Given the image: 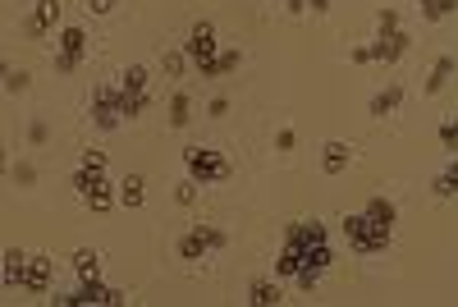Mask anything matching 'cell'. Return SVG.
Masks as SVG:
<instances>
[{"instance_id":"1","label":"cell","mask_w":458,"mask_h":307,"mask_svg":"<svg viewBox=\"0 0 458 307\" xmlns=\"http://www.w3.org/2000/svg\"><path fill=\"white\" fill-rule=\"evenodd\" d=\"M216 23H207V18H202V23H193V33H188V42H183V51H188V60L197 64V74L202 79H220V64H216Z\"/></svg>"},{"instance_id":"2","label":"cell","mask_w":458,"mask_h":307,"mask_svg":"<svg viewBox=\"0 0 458 307\" xmlns=\"http://www.w3.org/2000/svg\"><path fill=\"white\" fill-rule=\"evenodd\" d=\"M389 234H394V229L376 225L367 211H357V216H344V238L357 248V253H385V248H389Z\"/></svg>"},{"instance_id":"3","label":"cell","mask_w":458,"mask_h":307,"mask_svg":"<svg viewBox=\"0 0 458 307\" xmlns=\"http://www.w3.org/2000/svg\"><path fill=\"white\" fill-rule=\"evenodd\" d=\"M183 166H188V175L197 179V184H220V179H229V161L211 147H183Z\"/></svg>"},{"instance_id":"4","label":"cell","mask_w":458,"mask_h":307,"mask_svg":"<svg viewBox=\"0 0 458 307\" xmlns=\"http://www.w3.org/2000/svg\"><path fill=\"white\" fill-rule=\"evenodd\" d=\"M124 120H129V115H124V101H120V83L96 88L92 92V124H96V129H101V133H115Z\"/></svg>"},{"instance_id":"5","label":"cell","mask_w":458,"mask_h":307,"mask_svg":"<svg viewBox=\"0 0 458 307\" xmlns=\"http://www.w3.org/2000/svg\"><path fill=\"white\" fill-rule=\"evenodd\" d=\"M55 18H60V0H37V9L23 18V37H33V42H42L46 33L55 28Z\"/></svg>"},{"instance_id":"6","label":"cell","mask_w":458,"mask_h":307,"mask_svg":"<svg viewBox=\"0 0 458 307\" xmlns=\"http://www.w3.org/2000/svg\"><path fill=\"white\" fill-rule=\"evenodd\" d=\"M408 33H389V37H376V46H372V60H381V64H394V60H403L408 55Z\"/></svg>"},{"instance_id":"7","label":"cell","mask_w":458,"mask_h":307,"mask_svg":"<svg viewBox=\"0 0 458 307\" xmlns=\"http://www.w3.org/2000/svg\"><path fill=\"white\" fill-rule=\"evenodd\" d=\"M51 257H28V280H23V289L28 294H51Z\"/></svg>"},{"instance_id":"8","label":"cell","mask_w":458,"mask_h":307,"mask_svg":"<svg viewBox=\"0 0 458 307\" xmlns=\"http://www.w3.org/2000/svg\"><path fill=\"white\" fill-rule=\"evenodd\" d=\"M348 161H353V147H348V142H326V147H321V170H326V175H344L348 170Z\"/></svg>"},{"instance_id":"9","label":"cell","mask_w":458,"mask_h":307,"mask_svg":"<svg viewBox=\"0 0 458 307\" xmlns=\"http://www.w3.org/2000/svg\"><path fill=\"white\" fill-rule=\"evenodd\" d=\"M0 280H5V289H23V280H28V253L9 248L5 266H0Z\"/></svg>"},{"instance_id":"10","label":"cell","mask_w":458,"mask_h":307,"mask_svg":"<svg viewBox=\"0 0 458 307\" xmlns=\"http://www.w3.org/2000/svg\"><path fill=\"white\" fill-rule=\"evenodd\" d=\"M454 69H458V60H454V55H440V60H435L431 64V79H426V97H435V92H445V88H450V79H454Z\"/></svg>"},{"instance_id":"11","label":"cell","mask_w":458,"mask_h":307,"mask_svg":"<svg viewBox=\"0 0 458 307\" xmlns=\"http://www.w3.org/2000/svg\"><path fill=\"white\" fill-rule=\"evenodd\" d=\"M289 243H298V248L326 243V225L321 220H298V225H289Z\"/></svg>"},{"instance_id":"12","label":"cell","mask_w":458,"mask_h":307,"mask_svg":"<svg viewBox=\"0 0 458 307\" xmlns=\"http://www.w3.org/2000/svg\"><path fill=\"white\" fill-rule=\"evenodd\" d=\"M74 271H78V280H101V253H96V248H78Z\"/></svg>"},{"instance_id":"13","label":"cell","mask_w":458,"mask_h":307,"mask_svg":"<svg viewBox=\"0 0 458 307\" xmlns=\"http://www.w3.org/2000/svg\"><path fill=\"white\" fill-rule=\"evenodd\" d=\"M280 299H285V294H280L275 280H252V284H248V303H252V307H275Z\"/></svg>"},{"instance_id":"14","label":"cell","mask_w":458,"mask_h":307,"mask_svg":"<svg viewBox=\"0 0 458 307\" xmlns=\"http://www.w3.org/2000/svg\"><path fill=\"white\" fill-rule=\"evenodd\" d=\"M207 253H211V243H207V238H202V229L193 225L188 234L179 238V257H183V262H202V257H207Z\"/></svg>"},{"instance_id":"15","label":"cell","mask_w":458,"mask_h":307,"mask_svg":"<svg viewBox=\"0 0 458 307\" xmlns=\"http://www.w3.org/2000/svg\"><path fill=\"white\" fill-rule=\"evenodd\" d=\"M399 101H403V88H399V83H389L385 92H376V97H372V115H376V120H385V115L399 110Z\"/></svg>"},{"instance_id":"16","label":"cell","mask_w":458,"mask_h":307,"mask_svg":"<svg viewBox=\"0 0 458 307\" xmlns=\"http://www.w3.org/2000/svg\"><path fill=\"white\" fill-rule=\"evenodd\" d=\"M298 271H303V248L285 238V248H280V257H275V275H298Z\"/></svg>"},{"instance_id":"17","label":"cell","mask_w":458,"mask_h":307,"mask_svg":"<svg viewBox=\"0 0 458 307\" xmlns=\"http://www.w3.org/2000/svg\"><path fill=\"white\" fill-rule=\"evenodd\" d=\"M60 51L74 55V60L83 64V55H87V33H83V28H64V33H60Z\"/></svg>"},{"instance_id":"18","label":"cell","mask_w":458,"mask_h":307,"mask_svg":"<svg viewBox=\"0 0 458 307\" xmlns=\"http://www.w3.org/2000/svg\"><path fill=\"white\" fill-rule=\"evenodd\" d=\"M431 188H435V197H458V156L440 170V175H435Z\"/></svg>"},{"instance_id":"19","label":"cell","mask_w":458,"mask_h":307,"mask_svg":"<svg viewBox=\"0 0 458 307\" xmlns=\"http://www.w3.org/2000/svg\"><path fill=\"white\" fill-rule=\"evenodd\" d=\"M367 216L376 220V225H385V229H394V220H399V211H394V202L389 197H372L367 202Z\"/></svg>"},{"instance_id":"20","label":"cell","mask_w":458,"mask_h":307,"mask_svg":"<svg viewBox=\"0 0 458 307\" xmlns=\"http://www.w3.org/2000/svg\"><path fill=\"white\" fill-rule=\"evenodd\" d=\"M188 120H193L188 92H174V101H170V129H188Z\"/></svg>"},{"instance_id":"21","label":"cell","mask_w":458,"mask_h":307,"mask_svg":"<svg viewBox=\"0 0 458 307\" xmlns=\"http://www.w3.org/2000/svg\"><path fill=\"white\" fill-rule=\"evenodd\" d=\"M120 101H124V115H129V120H138V115H142V110H147V105H151L147 88H142V92H129V88H120Z\"/></svg>"},{"instance_id":"22","label":"cell","mask_w":458,"mask_h":307,"mask_svg":"<svg viewBox=\"0 0 458 307\" xmlns=\"http://www.w3.org/2000/svg\"><path fill=\"white\" fill-rule=\"evenodd\" d=\"M142 197H147V193H142V175H129L120 184V202L124 207H142Z\"/></svg>"},{"instance_id":"23","label":"cell","mask_w":458,"mask_h":307,"mask_svg":"<svg viewBox=\"0 0 458 307\" xmlns=\"http://www.w3.org/2000/svg\"><path fill=\"white\" fill-rule=\"evenodd\" d=\"M83 202L92 207V211H110V207H115V193H110V184H96V188H87V193H83Z\"/></svg>"},{"instance_id":"24","label":"cell","mask_w":458,"mask_h":307,"mask_svg":"<svg viewBox=\"0 0 458 307\" xmlns=\"http://www.w3.org/2000/svg\"><path fill=\"white\" fill-rule=\"evenodd\" d=\"M161 69H165V79H183V69H188V51H165Z\"/></svg>"},{"instance_id":"25","label":"cell","mask_w":458,"mask_h":307,"mask_svg":"<svg viewBox=\"0 0 458 307\" xmlns=\"http://www.w3.org/2000/svg\"><path fill=\"white\" fill-rule=\"evenodd\" d=\"M115 83H120V88H129V92H142V88H147V69H142V64H129V69H124Z\"/></svg>"},{"instance_id":"26","label":"cell","mask_w":458,"mask_h":307,"mask_svg":"<svg viewBox=\"0 0 458 307\" xmlns=\"http://www.w3.org/2000/svg\"><path fill=\"white\" fill-rule=\"evenodd\" d=\"M454 9H458V0H426V5H422V14L431 18V23H440V18H450Z\"/></svg>"},{"instance_id":"27","label":"cell","mask_w":458,"mask_h":307,"mask_svg":"<svg viewBox=\"0 0 458 307\" xmlns=\"http://www.w3.org/2000/svg\"><path fill=\"white\" fill-rule=\"evenodd\" d=\"M174 202H179V207H193V202H197V179H183V184H174Z\"/></svg>"},{"instance_id":"28","label":"cell","mask_w":458,"mask_h":307,"mask_svg":"<svg viewBox=\"0 0 458 307\" xmlns=\"http://www.w3.org/2000/svg\"><path fill=\"white\" fill-rule=\"evenodd\" d=\"M5 92H9V97L28 92V74H23V69H5Z\"/></svg>"},{"instance_id":"29","label":"cell","mask_w":458,"mask_h":307,"mask_svg":"<svg viewBox=\"0 0 458 307\" xmlns=\"http://www.w3.org/2000/svg\"><path fill=\"white\" fill-rule=\"evenodd\" d=\"M216 64H220V79H225V74H234V69L243 64V51H234V46H229V51L216 55Z\"/></svg>"},{"instance_id":"30","label":"cell","mask_w":458,"mask_h":307,"mask_svg":"<svg viewBox=\"0 0 458 307\" xmlns=\"http://www.w3.org/2000/svg\"><path fill=\"white\" fill-rule=\"evenodd\" d=\"M197 229H202V238L211 243V253H220V248L229 243V234H225V229H216V225H197Z\"/></svg>"},{"instance_id":"31","label":"cell","mask_w":458,"mask_h":307,"mask_svg":"<svg viewBox=\"0 0 458 307\" xmlns=\"http://www.w3.org/2000/svg\"><path fill=\"white\" fill-rule=\"evenodd\" d=\"M440 142H445V151H458V120L440 124Z\"/></svg>"},{"instance_id":"32","label":"cell","mask_w":458,"mask_h":307,"mask_svg":"<svg viewBox=\"0 0 458 307\" xmlns=\"http://www.w3.org/2000/svg\"><path fill=\"white\" fill-rule=\"evenodd\" d=\"M14 184H18V188H33V184H37V170L28 166V161H18V166H14Z\"/></svg>"},{"instance_id":"33","label":"cell","mask_w":458,"mask_h":307,"mask_svg":"<svg viewBox=\"0 0 458 307\" xmlns=\"http://www.w3.org/2000/svg\"><path fill=\"white\" fill-rule=\"evenodd\" d=\"M376 28H381V37L399 33V14H394V9H381V14H376Z\"/></svg>"},{"instance_id":"34","label":"cell","mask_w":458,"mask_h":307,"mask_svg":"<svg viewBox=\"0 0 458 307\" xmlns=\"http://www.w3.org/2000/svg\"><path fill=\"white\" fill-rule=\"evenodd\" d=\"M46 138H51V129H46V120H33V124H28V142H33V147H42Z\"/></svg>"},{"instance_id":"35","label":"cell","mask_w":458,"mask_h":307,"mask_svg":"<svg viewBox=\"0 0 458 307\" xmlns=\"http://www.w3.org/2000/svg\"><path fill=\"white\" fill-rule=\"evenodd\" d=\"M78 166H87V170H105V151H83V161H78Z\"/></svg>"},{"instance_id":"36","label":"cell","mask_w":458,"mask_h":307,"mask_svg":"<svg viewBox=\"0 0 458 307\" xmlns=\"http://www.w3.org/2000/svg\"><path fill=\"white\" fill-rule=\"evenodd\" d=\"M294 142H298L294 129H280V133H275V147H280V151H294Z\"/></svg>"},{"instance_id":"37","label":"cell","mask_w":458,"mask_h":307,"mask_svg":"<svg viewBox=\"0 0 458 307\" xmlns=\"http://www.w3.org/2000/svg\"><path fill=\"white\" fill-rule=\"evenodd\" d=\"M55 69H60V74H74V69H78V60H74V55H64V51H60V55H55Z\"/></svg>"},{"instance_id":"38","label":"cell","mask_w":458,"mask_h":307,"mask_svg":"<svg viewBox=\"0 0 458 307\" xmlns=\"http://www.w3.org/2000/svg\"><path fill=\"white\" fill-rule=\"evenodd\" d=\"M207 115H211V120H220V115H229V101H225V97H216V101L207 105Z\"/></svg>"},{"instance_id":"39","label":"cell","mask_w":458,"mask_h":307,"mask_svg":"<svg viewBox=\"0 0 458 307\" xmlns=\"http://www.w3.org/2000/svg\"><path fill=\"white\" fill-rule=\"evenodd\" d=\"M87 9H92V14H110L115 0H87Z\"/></svg>"},{"instance_id":"40","label":"cell","mask_w":458,"mask_h":307,"mask_svg":"<svg viewBox=\"0 0 458 307\" xmlns=\"http://www.w3.org/2000/svg\"><path fill=\"white\" fill-rule=\"evenodd\" d=\"M372 60V46H353V64H367Z\"/></svg>"},{"instance_id":"41","label":"cell","mask_w":458,"mask_h":307,"mask_svg":"<svg viewBox=\"0 0 458 307\" xmlns=\"http://www.w3.org/2000/svg\"><path fill=\"white\" fill-rule=\"evenodd\" d=\"M280 5H285L289 14H303V9H307V0H280Z\"/></svg>"},{"instance_id":"42","label":"cell","mask_w":458,"mask_h":307,"mask_svg":"<svg viewBox=\"0 0 458 307\" xmlns=\"http://www.w3.org/2000/svg\"><path fill=\"white\" fill-rule=\"evenodd\" d=\"M307 9H311V14H326V9H330V0H307Z\"/></svg>"},{"instance_id":"43","label":"cell","mask_w":458,"mask_h":307,"mask_svg":"<svg viewBox=\"0 0 458 307\" xmlns=\"http://www.w3.org/2000/svg\"><path fill=\"white\" fill-rule=\"evenodd\" d=\"M417 5H426V0H417Z\"/></svg>"}]
</instances>
